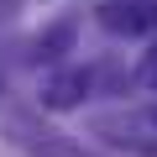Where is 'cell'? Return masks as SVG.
Listing matches in <instances>:
<instances>
[{"mask_svg":"<svg viewBox=\"0 0 157 157\" xmlns=\"http://www.w3.org/2000/svg\"><path fill=\"white\" fill-rule=\"evenodd\" d=\"M84 89H89V78H84V73H58L52 84H47L42 100H47L52 110H68V105H78V94H84Z\"/></svg>","mask_w":157,"mask_h":157,"instance_id":"cell-1","label":"cell"},{"mask_svg":"<svg viewBox=\"0 0 157 157\" xmlns=\"http://www.w3.org/2000/svg\"><path fill=\"white\" fill-rule=\"evenodd\" d=\"M100 21H105L110 32H141V26H147V16H141L136 6H121V0H115V6H100Z\"/></svg>","mask_w":157,"mask_h":157,"instance_id":"cell-2","label":"cell"},{"mask_svg":"<svg viewBox=\"0 0 157 157\" xmlns=\"http://www.w3.org/2000/svg\"><path fill=\"white\" fill-rule=\"evenodd\" d=\"M68 42H73V26H52V32L37 42V52H42V58H58V47H68Z\"/></svg>","mask_w":157,"mask_h":157,"instance_id":"cell-3","label":"cell"}]
</instances>
